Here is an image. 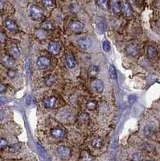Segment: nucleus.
<instances>
[{"label":"nucleus","mask_w":160,"mask_h":161,"mask_svg":"<svg viewBox=\"0 0 160 161\" xmlns=\"http://www.w3.org/2000/svg\"><path fill=\"white\" fill-rule=\"evenodd\" d=\"M29 11L32 18L34 20H40L43 17V11L36 5H31Z\"/></svg>","instance_id":"1"},{"label":"nucleus","mask_w":160,"mask_h":161,"mask_svg":"<svg viewBox=\"0 0 160 161\" xmlns=\"http://www.w3.org/2000/svg\"><path fill=\"white\" fill-rule=\"evenodd\" d=\"M58 154L59 156L64 159H67L68 158H70L71 155H72V152H71V149L68 147H65V146H61L59 147L58 150Z\"/></svg>","instance_id":"2"},{"label":"nucleus","mask_w":160,"mask_h":161,"mask_svg":"<svg viewBox=\"0 0 160 161\" xmlns=\"http://www.w3.org/2000/svg\"><path fill=\"white\" fill-rule=\"evenodd\" d=\"M69 27L72 31H74L76 33H79L83 31L85 24L80 21H72L69 23Z\"/></svg>","instance_id":"3"},{"label":"nucleus","mask_w":160,"mask_h":161,"mask_svg":"<svg viewBox=\"0 0 160 161\" xmlns=\"http://www.w3.org/2000/svg\"><path fill=\"white\" fill-rule=\"evenodd\" d=\"M91 87L95 92L101 94L104 90L103 82L99 79H95L91 82Z\"/></svg>","instance_id":"4"},{"label":"nucleus","mask_w":160,"mask_h":161,"mask_svg":"<svg viewBox=\"0 0 160 161\" xmlns=\"http://www.w3.org/2000/svg\"><path fill=\"white\" fill-rule=\"evenodd\" d=\"M57 98L54 96L46 97L43 100V103L44 106L47 108H49V109L55 107V106L57 105Z\"/></svg>","instance_id":"5"},{"label":"nucleus","mask_w":160,"mask_h":161,"mask_svg":"<svg viewBox=\"0 0 160 161\" xmlns=\"http://www.w3.org/2000/svg\"><path fill=\"white\" fill-rule=\"evenodd\" d=\"M60 49H61V46L59 45V43L55 42V41H51L48 44L47 50L52 55H57V54H59Z\"/></svg>","instance_id":"6"},{"label":"nucleus","mask_w":160,"mask_h":161,"mask_svg":"<svg viewBox=\"0 0 160 161\" xmlns=\"http://www.w3.org/2000/svg\"><path fill=\"white\" fill-rule=\"evenodd\" d=\"M36 64H37V66H38L40 69L43 70V69H46V68H47L49 66L50 64H51V60H50V59L48 58V57L41 56V57H40V58L37 60Z\"/></svg>","instance_id":"7"},{"label":"nucleus","mask_w":160,"mask_h":161,"mask_svg":"<svg viewBox=\"0 0 160 161\" xmlns=\"http://www.w3.org/2000/svg\"><path fill=\"white\" fill-rule=\"evenodd\" d=\"M122 11L124 12V15L126 17H131L133 15V10L131 7L130 4L126 1H123L122 2Z\"/></svg>","instance_id":"8"},{"label":"nucleus","mask_w":160,"mask_h":161,"mask_svg":"<svg viewBox=\"0 0 160 161\" xmlns=\"http://www.w3.org/2000/svg\"><path fill=\"white\" fill-rule=\"evenodd\" d=\"M77 44H78V46L80 47V48L83 50L88 49L91 45L90 40H89L87 37H81V38H80L78 41H77Z\"/></svg>","instance_id":"9"},{"label":"nucleus","mask_w":160,"mask_h":161,"mask_svg":"<svg viewBox=\"0 0 160 161\" xmlns=\"http://www.w3.org/2000/svg\"><path fill=\"white\" fill-rule=\"evenodd\" d=\"M51 134H52V136L55 139H62L64 136V134H65V132L64 131L61 129V128L59 127H56L53 128L52 131H51Z\"/></svg>","instance_id":"10"},{"label":"nucleus","mask_w":160,"mask_h":161,"mask_svg":"<svg viewBox=\"0 0 160 161\" xmlns=\"http://www.w3.org/2000/svg\"><path fill=\"white\" fill-rule=\"evenodd\" d=\"M4 26L6 27L7 30H9L10 31H16L18 30V26L16 24V23L12 20H7L4 22Z\"/></svg>","instance_id":"11"},{"label":"nucleus","mask_w":160,"mask_h":161,"mask_svg":"<svg viewBox=\"0 0 160 161\" xmlns=\"http://www.w3.org/2000/svg\"><path fill=\"white\" fill-rule=\"evenodd\" d=\"M2 62L4 64V65L7 66V67H12L15 64V60H14L13 57L9 55H4L2 57Z\"/></svg>","instance_id":"12"},{"label":"nucleus","mask_w":160,"mask_h":161,"mask_svg":"<svg viewBox=\"0 0 160 161\" xmlns=\"http://www.w3.org/2000/svg\"><path fill=\"white\" fill-rule=\"evenodd\" d=\"M138 48L136 45H129L126 48V52H128L129 55H130V56H136L138 53Z\"/></svg>","instance_id":"13"},{"label":"nucleus","mask_w":160,"mask_h":161,"mask_svg":"<svg viewBox=\"0 0 160 161\" xmlns=\"http://www.w3.org/2000/svg\"><path fill=\"white\" fill-rule=\"evenodd\" d=\"M147 57L149 59H154L155 58L157 55H158V51H157V49L154 46H149L147 48Z\"/></svg>","instance_id":"14"},{"label":"nucleus","mask_w":160,"mask_h":161,"mask_svg":"<svg viewBox=\"0 0 160 161\" xmlns=\"http://www.w3.org/2000/svg\"><path fill=\"white\" fill-rule=\"evenodd\" d=\"M99 73V68L97 65H91L89 69L88 74L89 77H96Z\"/></svg>","instance_id":"15"},{"label":"nucleus","mask_w":160,"mask_h":161,"mask_svg":"<svg viewBox=\"0 0 160 161\" xmlns=\"http://www.w3.org/2000/svg\"><path fill=\"white\" fill-rule=\"evenodd\" d=\"M111 9L113 13L118 15L121 12V7H120V2L118 1H111Z\"/></svg>","instance_id":"16"},{"label":"nucleus","mask_w":160,"mask_h":161,"mask_svg":"<svg viewBox=\"0 0 160 161\" xmlns=\"http://www.w3.org/2000/svg\"><path fill=\"white\" fill-rule=\"evenodd\" d=\"M76 60H75L74 56L72 55H68L66 57V65L68 66L69 69H73L76 66Z\"/></svg>","instance_id":"17"},{"label":"nucleus","mask_w":160,"mask_h":161,"mask_svg":"<svg viewBox=\"0 0 160 161\" xmlns=\"http://www.w3.org/2000/svg\"><path fill=\"white\" fill-rule=\"evenodd\" d=\"M57 80V77L53 75H48L45 77L44 79V82H45V85L47 86H51V85H54L55 82Z\"/></svg>","instance_id":"18"},{"label":"nucleus","mask_w":160,"mask_h":161,"mask_svg":"<svg viewBox=\"0 0 160 161\" xmlns=\"http://www.w3.org/2000/svg\"><path fill=\"white\" fill-rule=\"evenodd\" d=\"M10 51H11V53H12V55L14 57H16V58H17V57H19V56H20V50H19V48L17 45H12V47H11Z\"/></svg>","instance_id":"19"},{"label":"nucleus","mask_w":160,"mask_h":161,"mask_svg":"<svg viewBox=\"0 0 160 161\" xmlns=\"http://www.w3.org/2000/svg\"><path fill=\"white\" fill-rule=\"evenodd\" d=\"M92 146L94 148H101L103 146V140L101 138H96L92 141Z\"/></svg>","instance_id":"20"},{"label":"nucleus","mask_w":160,"mask_h":161,"mask_svg":"<svg viewBox=\"0 0 160 161\" xmlns=\"http://www.w3.org/2000/svg\"><path fill=\"white\" fill-rule=\"evenodd\" d=\"M89 119V117L87 113H81L78 115V121L81 123H85L86 122H88Z\"/></svg>","instance_id":"21"},{"label":"nucleus","mask_w":160,"mask_h":161,"mask_svg":"<svg viewBox=\"0 0 160 161\" xmlns=\"http://www.w3.org/2000/svg\"><path fill=\"white\" fill-rule=\"evenodd\" d=\"M41 27L43 28V31H50V30L53 29V25L52 23L48 22V21H44L41 23Z\"/></svg>","instance_id":"22"},{"label":"nucleus","mask_w":160,"mask_h":161,"mask_svg":"<svg viewBox=\"0 0 160 161\" xmlns=\"http://www.w3.org/2000/svg\"><path fill=\"white\" fill-rule=\"evenodd\" d=\"M108 3L109 2L107 0H99V1H97V4L99 5V7L103 10L108 9Z\"/></svg>","instance_id":"23"},{"label":"nucleus","mask_w":160,"mask_h":161,"mask_svg":"<svg viewBox=\"0 0 160 161\" xmlns=\"http://www.w3.org/2000/svg\"><path fill=\"white\" fill-rule=\"evenodd\" d=\"M86 108L89 110H93L97 108V103L94 101H89L86 103Z\"/></svg>","instance_id":"24"},{"label":"nucleus","mask_w":160,"mask_h":161,"mask_svg":"<svg viewBox=\"0 0 160 161\" xmlns=\"http://www.w3.org/2000/svg\"><path fill=\"white\" fill-rule=\"evenodd\" d=\"M109 73H110V76L112 79L115 80L117 79V73H116V70H115L114 67L113 65H110V69H109Z\"/></svg>","instance_id":"25"},{"label":"nucleus","mask_w":160,"mask_h":161,"mask_svg":"<svg viewBox=\"0 0 160 161\" xmlns=\"http://www.w3.org/2000/svg\"><path fill=\"white\" fill-rule=\"evenodd\" d=\"M37 149H38L39 153L40 154L41 156L43 157V158H45L47 156V152H46L45 149L42 146L40 145V144H37Z\"/></svg>","instance_id":"26"},{"label":"nucleus","mask_w":160,"mask_h":161,"mask_svg":"<svg viewBox=\"0 0 160 161\" xmlns=\"http://www.w3.org/2000/svg\"><path fill=\"white\" fill-rule=\"evenodd\" d=\"M132 159H133V161H142L143 159V156L140 152H136L133 155Z\"/></svg>","instance_id":"27"},{"label":"nucleus","mask_w":160,"mask_h":161,"mask_svg":"<svg viewBox=\"0 0 160 161\" xmlns=\"http://www.w3.org/2000/svg\"><path fill=\"white\" fill-rule=\"evenodd\" d=\"M20 150V144H14L12 145L9 148V152H17Z\"/></svg>","instance_id":"28"},{"label":"nucleus","mask_w":160,"mask_h":161,"mask_svg":"<svg viewBox=\"0 0 160 161\" xmlns=\"http://www.w3.org/2000/svg\"><path fill=\"white\" fill-rule=\"evenodd\" d=\"M102 48H103L104 51L106 52H109L110 51V43L107 40L103 41V43H102Z\"/></svg>","instance_id":"29"},{"label":"nucleus","mask_w":160,"mask_h":161,"mask_svg":"<svg viewBox=\"0 0 160 161\" xmlns=\"http://www.w3.org/2000/svg\"><path fill=\"white\" fill-rule=\"evenodd\" d=\"M154 133L153 128L151 127H146L144 128V134L147 135V136H151Z\"/></svg>","instance_id":"30"},{"label":"nucleus","mask_w":160,"mask_h":161,"mask_svg":"<svg viewBox=\"0 0 160 161\" xmlns=\"http://www.w3.org/2000/svg\"><path fill=\"white\" fill-rule=\"evenodd\" d=\"M105 27H106V26H105V22H104L103 20L100 21V22L98 23V24H97V28L99 30L100 33H103L104 31H105Z\"/></svg>","instance_id":"31"},{"label":"nucleus","mask_w":160,"mask_h":161,"mask_svg":"<svg viewBox=\"0 0 160 161\" xmlns=\"http://www.w3.org/2000/svg\"><path fill=\"white\" fill-rule=\"evenodd\" d=\"M8 144L7 139H3V138H0V150H2L4 148H6Z\"/></svg>","instance_id":"32"},{"label":"nucleus","mask_w":160,"mask_h":161,"mask_svg":"<svg viewBox=\"0 0 160 161\" xmlns=\"http://www.w3.org/2000/svg\"><path fill=\"white\" fill-rule=\"evenodd\" d=\"M7 42V36L6 34L3 33L2 31H0V44L3 45Z\"/></svg>","instance_id":"33"},{"label":"nucleus","mask_w":160,"mask_h":161,"mask_svg":"<svg viewBox=\"0 0 160 161\" xmlns=\"http://www.w3.org/2000/svg\"><path fill=\"white\" fill-rule=\"evenodd\" d=\"M7 76L9 77L10 78H14V77L16 76V71L15 70L10 69V70L7 71Z\"/></svg>","instance_id":"34"},{"label":"nucleus","mask_w":160,"mask_h":161,"mask_svg":"<svg viewBox=\"0 0 160 161\" xmlns=\"http://www.w3.org/2000/svg\"><path fill=\"white\" fill-rule=\"evenodd\" d=\"M43 4L47 7H53V4H54V2L52 1H50V0H46V1H43Z\"/></svg>","instance_id":"35"},{"label":"nucleus","mask_w":160,"mask_h":161,"mask_svg":"<svg viewBox=\"0 0 160 161\" xmlns=\"http://www.w3.org/2000/svg\"><path fill=\"white\" fill-rule=\"evenodd\" d=\"M129 102L130 103V104H133V103H134L136 102V100H137V97L135 96V95H134V94H132V95H130V96L129 97Z\"/></svg>","instance_id":"36"},{"label":"nucleus","mask_w":160,"mask_h":161,"mask_svg":"<svg viewBox=\"0 0 160 161\" xmlns=\"http://www.w3.org/2000/svg\"><path fill=\"white\" fill-rule=\"evenodd\" d=\"M7 90V87H6V85L4 84H2V83H0V94H2V93H4Z\"/></svg>","instance_id":"37"},{"label":"nucleus","mask_w":160,"mask_h":161,"mask_svg":"<svg viewBox=\"0 0 160 161\" xmlns=\"http://www.w3.org/2000/svg\"><path fill=\"white\" fill-rule=\"evenodd\" d=\"M32 97L31 96H28L27 98H26V104H27V105H30V104L32 103Z\"/></svg>","instance_id":"38"},{"label":"nucleus","mask_w":160,"mask_h":161,"mask_svg":"<svg viewBox=\"0 0 160 161\" xmlns=\"http://www.w3.org/2000/svg\"><path fill=\"white\" fill-rule=\"evenodd\" d=\"M47 161H49V160H47Z\"/></svg>","instance_id":"39"}]
</instances>
